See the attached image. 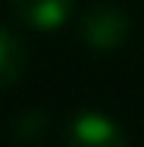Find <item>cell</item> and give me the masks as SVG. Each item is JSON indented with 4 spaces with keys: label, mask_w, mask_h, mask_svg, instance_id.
<instances>
[{
    "label": "cell",
    "mask_w": 144,
    "mask_h": 147,
    "mask_svg": "<svg viewBox=\"0 0 144 147\" xmlns=\"http://www.w3.org/2000/svg\"><path fill=\"white\" fill-rule=\"evenodd\" d=\"M128 34V19L116 6H94L82 22V38L94 50H116Z\"/></svg>",
    "instance_id": "1"
},
{
    "label": "cell",
    "mask_w": 144,
    "mask_h": 147,
    "mask_svg": "<svg viewBox=\"0 0 144 147\" xmlns=\"http://www.w3.org/2000/svg\"><path fill=\"white\" fill-rule=\"evenodd\" d=\"M9 3L22 22H28L31 28L41 31L59 28L72 9V0H9Z\"/></svg>",
    "instance_id": "2"
},
{
    "label": "cell",
    "mask_w": 144,
    "mask_h": 147,
    "mask_svg": "<svg viewBox=\"0 0 144 147\" xmlns=\"http://www.w3.org/2000/svg\"><path fill=\"white\" fill-rule=\"evenodd\" d=\"M72 138L78 144H122V135L113 119L97 116V113H82L72 122Z\"/></svg>",
    "instance_id": "3"
},
{
    "label": "cell",
    "mask_w": 144,
    "mask_h": 147,
    "mask_svg": "<svg viewBox=\"0 0 144 147\" xmlns=\"http://www.w3.org/2000/svg\"><path fill=\"white\" fill-rule=\"evenodd\" d=\"M25 69V50L16 34L0 28V85H13Z\"/></svg>",
    "instance_id": "4"
}]
</instances>
